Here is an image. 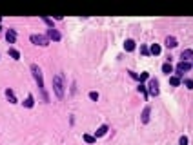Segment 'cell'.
I'll use <instances>...</instances> for the list:
<instances>
[{
	"mask_svg": "<svg viewBox=\"0 0 193 145\" xmlns=\"http://www.w3.org/2000/svg\"><path fill=\"white\" fill-rule=\"evenodd\" d=\"M31 73H33V76H35L37 84H38V89H40V94H42L44 102H49V96H47V93H46V87H44V78H42V71H40V67H38L37 64H33V65H31Z\"/></svg>",
	"mask_w": 193,
	"mask_h": 145,
	"instance_id": "obj_1",
	"label": "cell"
},
{
	"mask_svg": "<svg viewBox=\"0 0 193 145\" xmlns=\"http://www.w3.org/2000/svg\"><path fill=\"white\" fill-rule=\"evenodd\" d=\"M53 91L58 98H64V76L62 74H57L53 78Z\"/></svg>",
	"mask_w": 193,
	"mask_h": 145,
	"instance_id": "obj_2",
	"label": "cell"
},
{
	"mask_svg": "<svg viewBox=\"0 0 193 145\" xmlns=\"http://www.w3.org/2000/svg\"><path fill=\"white\" fill-rule=\"evenodd\" d=\"M29 40H31L33 44L42 45V47L49 45V40H47V36H42V34H31V36H29Z\"/></svg>",
	"mask_w": 193,
	"mask_h": 145,
	"instance_id": "obj_3",
	"label": "cell"
},
{
	"mask_svg": "<svg viewBox=\"0 0 193 145\" xmlns=\"http://www.w3.org/2000/svg\"><path fill=\"white\" fill-rule=\"evenodd\" d=\"M190 69H191V64H190V62H181V64L177 65V69H175V71H177V76H182V74L188 73Z\"/></svg>",
	"mask_w": 193,
	"mask_h": 145,
	"instance_id": "obj_4",
	"label": "cell"
},
{
	"mask_svg": "<svg viewBox=\"0 0 193 145\" xmlns=\"http://www.w3.org/2000/svg\"><path fill=\"white\" fill-rule=\"evenodd\" d=\"M148 94H151V96H158V82H157L155 78H151V80H149Z\"/></svg>",
	"mask_w": 193,
	"mask_h": 145,
	"instance_id": "obj_5",
	"label": "cell"
},
{
	"mask_svg": "<svg viewBox=\"0 0 193 145\" xmlns=\"http://www.w3.org/2000/svg\"><path fill=\"white\" fill-rule=\"evenodd\" d=\"M47 40H53V42H58V40H62V34L55 29H47Z\"/></svg>",
	"mask_w": 193,
	"mask_h": 145,
	"instance_id": "obj_6",
	"label": "cell"
},
{
	"mask_svg": "<svg viewBox=\"0 0 193 145\" xmlns=\"http://www.w3.org/2000/svg\"><path fill=\"white\" fill-rule=\"evenodd\" d=\"M164 44H166L168 49H173V47H177V45H178V42H177V38H175V36H168Z\"/></svg>",
	"mask_w": 193,
	"mask_h": 145,
	"instance_id": "obj_7",
	"label": "cell"
},
{
	"mask_svg": "<svg viewBox=\"0 0 193 145\" xmlns=\"http://www.w3.org/2000/svg\"><path fill=\"white\" fill-rule=\"evenodd\" d=\"M6 40H8L9 44H15V40H17V33H15V29H8V33H6Z\"/></svg>",
	"mask_w": 193,
	"mask_h": 145,
	"instance_id": "obj_8",
	"label": "cell"
},
{
	"mask_svg": "<svg viewBox=\"0 0 193 145\" xmlns=\"http://www.w3.org/2000/svg\"><path fill=\"white\" fill-rule=\"evenodd\" d=\"M181 58H182V62H186V60L193 58V49H184V51L181 53Z\"/></svg>",
	"mask_w": 193,
	"mask_h": 145,
	"instance_id": "obj_9",
	"label": "cell"
},
{
	"mask_svg": "<svg viewBox=\"0 0 193 145\" xmlns=\"http://www.w3.org/2000/svg\"><path fill=\"white\" fill-rule=\"evenodd\" d=\"M124 49H126L128 53L135 51V42H133V40H126V42H124Z\"/></svg>",
	"mask_w": 193,
	"mask_h": 145,
	"instance_id": "obj_10",
	"label": "cell"
},
{
	"mask_svg": "<svg viewBox=\"0 0 193 145\" xmlns=\"http://www.w3.org/2000/svg\"><path fill=\"white\" fill-rule=\"evenodd\" d=\"M6 98H8L11 103H17V96H15V93H13L11 89H6Z\"/></svg>",
	"mask_w": 193,
	"mask_h": 145,
	"instance_id": "obj_11",
	"label": "cell"
},
{
	"mask_svg": "<svg viewBox=\"0 0 193 145\" xmlns=\"http://www.w3.org/2000/svg\"><path fill=\"white\" fill-rule=\"evenodd\" d=\"M160 45H158V44H153V45H151V49H149V54H153V56H158V54H160Z\"/></svg>",
	"mask_w": 193,
	"mask_h": 145,
	"instance_id": "obj_12",
	"label": "cell"
},
{
	"mask_svg": "<svg viewBox=\"0 0 193 145\" xmlns=\"http://www.w3.org/2000/svg\"><path fill=\"white\" fill-rule=\"evenodd\" d=\"M149 113H151V109L149 107H144V111H142V123H148L149 122Z\"/></svg>",
	"mask_w": 193,
	"mask_h": 145,
	"instance_id": "obj_13",
	"label": "cell"
},
{
	"mask_svg": "<svg viewBox=\"0 0 193 145\" xmlns=\"http://www.w3.org/2000/svg\"><path fill=\"white\" fill-rule=\"evenodd\" d=\"M108 133V125H100L99 129H96V133H95V138H100V136H104Z\"/></svg>",
	"mask_w": 193,
	"mask_h": 145,
	"instance_id": "obj_14",
	"label": "cell"
},
{
	"mask_svg": "<svg viewBox=\"0 0 193 145\" xmlns=\"http://www.w3.org/2000/svg\"><path fill=\"white\" fill-rule=\"evenodd\" d=\"M24 105H26L27 109H31L33 105H35V100H33V94H29V96H27V98H26V102H24Z\"/></svg>",
	"mask_w": 193,
	"mask_h": 145,
	"instance_id": "obj_15",
	"label": "cell"
},
{
	"mask_svg": "<svg viewBox=\"0 0 193 145\" xmlns=\"http://www.w3.org/2000/svg\"><path fill=\"white\" fill-rule=\"evenodd\" d=\"M162 73H166V74H169V73H173V65L169 64V62H166V64L162 65Z\"/></svg>",
	"mask_w": 193,
	"mask_h": 145,
	"instance_id": "obj_16",
	"label": "cell"
},
{
	"mask_svg": "<svg viewBox=\"0 0 193 145\" xmlns=\"http://www.w3.org/2000/svg\"><path fill=\"white\" fill-rule=\"evenodd\" d=\"M169 84L173 85V87H177V85H181V76H169Z\"/></svg>",
	"mask_w": 193,
	"mask_h": 145,
	"instance_id": "obj_17",
	"label": "cell"
},
{
	"mask_svg": "<svg viewBox=\"0 0 193 145\" xmlns=\"http://www.w3.org/2000/svg\"><path fill=\"white\" fill-rule=\"evenodd\" d=\"M9 56H11L13 60H20V53H18L17 49H13V47H11V49H9Z\"/></svg>",
	"mask_w": 193,
	"mask_h": 145,
	"instance_id": "obj_18",
	"label": "cell"
},
{
	"mask_svg": "<svg viewBox=\"0 0 193 145\" xmlns=\"http://www.w3.org/2000/svg\"><path fill=\"white\" fill-rule=\"evenodd\" d=\"M84 142H86V143H95V142H96V138L91 136V134H84Z\"/></svg>",
	"mask_w": 193,
	"mask_h": 145,
	"instance_id": "obj_19",
	"label": "cell"
},
{
	"mask_svg": "<svg viewBox=\"0 0 193 145\" xmlns=\"http://www.w3.org/2000/svg\"><path fill=\"white\" fill-rule=\"evenodd\" d=\"M139 91L144 94V98H148V91H146V85H144V84H140V85H139Z\"/></svg>",
	"mask_w": 193,
	"mask_h": 145,
	"instance_id": "obj_20",
	"label": "cell"
},
{
	"mask_svg": "<svg viewBox=\"0 0 193 145\" xmlns=\"http://www.w3.org/2000/svg\"><path fill=\"white\" fill-rule=\"evenodd\" d=\"M184 85L191 91V89H193V80H190V78H188V80H184Z\"/></svg>",
	"mask_w": 193,
	"mask_h": 145,
	"instance_id": "obj_21",
	"label": "cell"
},
{
	"mask_svg": "<svg viewBox=\"0 0 193 145\" xmlns=\"http://www.w3.org/2000/svg\"><path fill=\"white\" fill-rule=\"evenodd\" d=\"M188 136H181V140H178V143H181V145H188Z\"/></svg>",
	"mask_w": 193,
	"mask_h": 145,
	"instance_id": "obj_22",
	"label": "cell"
},
{
	"mask_svg": "<svg viewBox=\"0 0 193 145\" xmlns=\"http://www.w3.org/2000/svg\"><path fill=\"white\" fill-rule=\"evenodd\" d=\"M89 98H91V100H99V93H95V91H91V93H89Z\"/></svg>",
	"mask_w": 193,
	"mask_h": 145,
	"instance_id": "obj_23",
	"label": "cell"
},
{
	"mask_svg": "<svg viewBox=\"0 0 193 145\" xmlns=\"http://www.w3.org/2000/svg\"><path fill=\"white\" fill-rule=\"evenodd\" d=\"M148 78H149V74H148V73H142V74H140V84H142V82H146Z\"/></svg>",
	"mask_w": 193,
	"mask_h": 145,
	"instance_id": "obj_24",
	"label": "cell"
},
{
	"mask_svg": "<svg viewBox=\"0 0 193 145\" xmlns=\"http://www.w3.org/2000/svg\"><path fill=\"white\" fill-rule=\"evenodd\" d=\"M140 53H142V54H149V49H148L146 45H142V47H140Z\"/></svg>",
	"mask_w": 193,
	"mask_h": 145,
	"instance_id": "obj_25",
	"label": "cell"
},
{
	"mask_svg": "<svg viewBox=\"0 0 193 145\" xmlns=\"http://www.w3.org/2000/svg\"><path fill=\"white\" fill-rule=\"evenodd\" d=\"M0 31H2V25H0Z\"/></svg>",
	"mask_w": 193,
	"mask_h": 145,
	"instance_id": "obj_26",
	"label": "cell"
}]
</instances>
